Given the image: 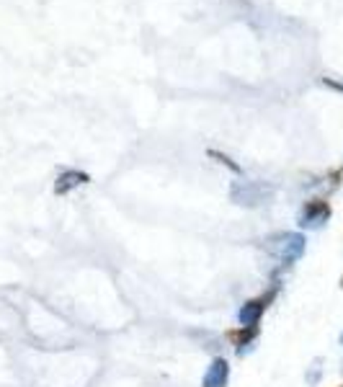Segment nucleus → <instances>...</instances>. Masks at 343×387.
<instances>
[{"label":"nucleus","instance_id":"nucleus-6","mask_svg":"<svg viewBox=\"0 0 343 387\" xmlns=\"http://www.w3.org/2000/svg\"><path fill=\"white\" fill-rule=\"evenodd\" d=\"M227 339L233 341L235 351L240 354V357H243L245 348H248L255 339H258V325H240L237 330H230V333H227Z\"/></svg>","mask_w":343,"mask_h":387},{"label":"nucleus","instance_id":"nucleus-12","mask_svg":"<svg viewBox=\"0 0 343 387\" xmlns=\"http://www.w3.org/2000/svg\"><path fill=\"white\" fill-rule=\"evenodd\" d=\"M338 387H343V385H338Z\"/></svg>","mask_w":343,"mask_h":387},{"label":"nucleus","instance_id":"nucleus-10","mask_svg":"<svg viewBox=\"0 0 343 387\" xmlns=\"http://www.w3.org/2000/svg\"><path fill=\"white\" fill-rule=\"evenodd\" d=\"M341 346H343V333H341Z\"/></svg>","mask_w":343,"mask_h":387},{"label":"nucleus","instance_id":"nucleus-8","mask_svg":"<svg viewBox=\"0 0 343 387\" xmlns=\"http://www.w3.org/2000/svg\"><path fill=\"white\" fill-rule=\"evenodd\" d=\"M212 158H217V160H219V163L222 165H230V168H233V171H235V173H240V168H237L235 163H233V160H230V158H227V155H222V153H215V150H212Z\"/></svg>","mask_w":343,"mask_h":387},{"label":"nucleus","instance_id":"nucleus-7","mask_svg":"<svg viewBox=\"0 0 343 387\" xmlns=\"http://www.w3.org/2000/svg\"><path fill=\"white\" fill-rule=\"evenodd\" d=\"M88 173H80V171H65L59 173L57 184H55V194H70L72 189H78L80 184H88Z\"/></svg>","mask_w":343,"mask_h":387},{"label":"nucleus","instance_id":"nucleus-4","mask_svg":"<svg viewBox=\"0 0 343 387\" xmlns=\"http://www.w3.org/2000/svg\"><path fill=\"white\" fill-rule=\"evenodd\" d=\"M276 294H279V284H274V287L266 292V294H261V297L245 302L243 308H240V312H237L240 325H258L261 318H264V312L268 310V305L276 300Z\"/></svg>","mask_w":343,"mask_h":387},{"label":"nucleus","instance_id":"nucleus-3","mask_svg":"<svg viewBox=\"0 0 343 387\" xmlns=\"http://www.w3.org/2000/svg\"><path fill=\"white\" fill-rule=\"evenodd\" d=\"M328 220H331V204L325 202V199H310V202H304V207L300 209L297 225H300L302 230H317V227H323Z\"/></svg>","mask_w":343,"mask_h":387},{"label":"nucleus","instance_id":"nucleus-2","mask_svg":"<svg viewBox=\"0 0 343 387\" xmlns=\"http://www.w3.org/2000/svg\"><path fill=\"white\" fill-rule=\"evenodd\" d=\"M274 194V189L266 184H253V181H240V184L233 186V202L240 204V207H258V204H264L268 196Z\"/></svg>","mask_w":343,"mask_h":387},{"label":"nucleus","instance_id":"nucleus-5","mask_svg":"<svg viewBox=\"0 0 343 387\" xmlns=\"http://www.w3.org/2000/svg\"><path fill=\"white\" fill-rule=\"evenodd\" d=\"M227 382H230V361L225 357L212 359V364L204 372L202 387H227Z\"/></svg>","mask_w":343,"mask_h":387},{"label":"nucleus","instance_id":"nucleus-11","mask_svg":"<svg viewBox=\"0 0 343 387\" xmlns=\"http://www.w3.org/2000/svg\"><path fill=\"white\" fill-rule=\"evenodd\" d=\"M341 287H343V276H341Z\"/></svg>","mask_w":343,"mask_h":387},{"label":"nucleus","instance_id":"nucleus-1","mask_svg":"<svg viewBox=\"0 0 343 387\" xmlns=\"http://www.w3.org/2000/svg\"><path fill=\"white\" fill-rule=\"evenodd\" d=\"M304 248H307V240L302 232H276L264 240V251L274 256L282 266H292L294 261H300L304 256Z\"/></svg>","mask_w":343,"mask_h":387},{"label":"nucleus","instance_id":"nucleus-9","mask_svg":"<svg viewBox=\"0 0 343 387\" xmlns=\"http://www.w3.org/2000/svg\"><path fill=\"white\" fill-rule=\"evenodd\" d=\"M325 86H331V88H335V91H341V93H343V83H333V80H325Z\"/></svg>","mask_w":343,"mask_h":387}]
</instances>
